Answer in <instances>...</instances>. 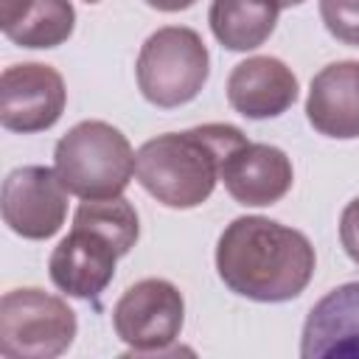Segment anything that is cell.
Masks as SVG:
<instances>
[{
  "label": "cell",
  "instance_id": "5",
  "mask_svg": "<svg viewBox=\"0 0 359 359\" xmlns=\"http://www.w3.org/2000/svg\"><path fill=\"white\" fill-rule=\"evenodd\" d=\"M135 76L149 104L174 109L202 93L210 76V56L194 28L165 25L140 45Z\"/></svg>",
  "mask_w": 359,
  "mask_h": 359
},
{
  "label": "cell",
  "instance_id": "14",
  "mask_svg": "<svg viewBox=\"0 0 359 359\" xmlns=\"http://www.w3.org/2000/svg\"><path fill=\"white\" fill-rule=\"evenodd\" d=\"M278 11L275 0H213L208 22L227 50H255L272 36Z\"/></svg>",
  "mask_w": 359,
  "mask_h": 359
},
{
  "label": "cell",
  "instance_id": "3",
  "mask_svg": "<svg viewBox=\"0 0 359 359\" xmlns=\"http://www.w3.org/2000/svg\"><path fill=\"white\" fill-rule=\"evenodd\" d=\"M140 236V222L129 199H84L76 208L70 233L53 247L48 275L59 292L79 300H98L115 278V264Z\"/></svg>",
  "mask_w": 359,
  "mask_h": 359
},
{
  "label": "cell",
  "instance_id": "15",
  "mask_svg": "<svg viewBox=\"0 0 359 359\" xmlns=\"http://www.w3.org/2000/svg\"><path fill=\"white\" fill-rule=\"evenodd\" d=\"M76 8L70 0H28L22 14L3 34L22 48H56L70 39Z\"/></svg>",
  "mask_w": 359,
  "mask_h": 359
},
{
  "label": "cell",
  "instance_id": "6",
  "mask_svg": "<svg viewBox=\"0 0 359 359\" xmlns=\"http://www.w3.org/2000/svg\"><path fill=\"white\" fill-rule=\"evenodd\" d=\"M76 328V311L42 289H11L0 300V353L6 359H53L73 345Z\"/></svg>",
  "mask_w": 359,
  "mask_h": 359
},
{
  "label": "cell",
  "instance_id": "10",
  "mask_svg": "<svg viewBox=\"0 0 359 359\" xmlns=\"http://www.w3.org/2000/svg\"><path fill=\"white\" fill-rule=\"evenodd\" d=\"M219 180L238 205L266 208L280 202L292 191L294 168L283 149L247 140L244 146L227 154Z\"/></svg>",
  "mask_w": 359,
  "mask_h": 359
},
{
  "label": "cell",
  "instance_id": "19",
  "mask_svg": "<svg viewBox=\"0 0 359 359\" xmlns=\"http://www.w3.org/2000/svg\"><path fill=\"white\" fill-rule=\"evenodd\" d=\"M280 8H292V6H300V3H306V0H275Z\"/></svg>",
  "mask_w": 359,
  "mask_h": 359
},
{
  "label": "cell",
  "instance_id": "1",
  "mask_svg": "<svg viewBox=\"0 0 359 359\" xmlns=\"http://www.w3.org/2000/svg\"><path fill=\"white\" fill-rule=\"evenodd\" d=\"M317 266L306 233L266 216L233 219L216 244L222 283L255 303H286L303 294Z\"/></svg>",
  "mask_w": 359,
  "mask_h": 359
},
{
  "label": "cell",
  "instance_id": "4",
  "mask_svg": "<svg viewBox=\"0 0 359 359\" xmlns=\"http://www.w3.org/2000/svg\"><path fill=\"white\" fill-rule=\"evenodd\" d=\"M135 149L107 121H81L53 149V168L62 185L79 199L121 196L135 177Z\"/></svg>",
  "mask_w": 359,
  "mask_h": 359
},
{
  "label": "cell",
  "instance_id": "13",
  "mask_svg": "<svg viewBox=\"0 0 359 359\" xmlns=\"http://www.w3.org/2000/svg\"><path fill=\"white\" fill-rule=\"evenodd\" d=\"M306 118L325 137H359V62L325 65L311 79Z\"/></svg>",
  "mask_w": 359,
  "mask_h": 359
},
{
  "label": "cell",
  "instance_id": "8",
  "mask_svg": "<svg viewBox=\"0 0 359 359\" xmlns=\"http://www.w3.org/2000/svg\"><path fill=\"white\" fill-rule=\"evenodd\" d=\"M67 194L56 168H14L3 180V222L22 238L45 241L56 236L67 219Z\"/></svg>",
  "mask_w": 359,
  "mask_h": 359
},
{
  "label": "cell",
  "instance_id": "17",
  "mask_svg": "<svg viewBox=\"0 0 359 359\" xmlns=\"http://www.w3.org/2000/svg\"><path fill=\"white\" fill-rule=\"evenodd\" d=\"M339 241H342L345 255L359 266V196L351 199L342 208V216H339Z\"/></svg>",
  "mask_w": 359,
  "mask_h": 359
},
{
  "label": "cell",
  "instance_id": "7",
  "mask_svg": "<svg viewBox=\"0 0 359 359\" xmlns=\"http://www.w3.org/2000/svg\"><path fill=\"white\" fill-rule=\"evenodd\" d=\"M185 323L182 292L165 278H143L132 283L112 309V325L129 353H168Z\"/></svg>",
  "mask_w": 359,
  "mask_h": 359
},
{
  "label": "cell",
  "instance_id": "20",
  "mask_svg": "<svg viewBox=\"0 0 359 359\" xmlns=\"http://www.w3.org/2000/svg\"><path fill=\"white\" fill-rule=\"evenodd\" d=\"M87 3H98V0H87Z\"/></svg>",
  "mask_w": 359,
  "mask_h": 359
},
{
  "label": "cell",
  "instance_id": "12",
  "mask_svg": "<svg viewBox=\"0 0 359 359\" xmlns=\"http://www.w3.org/2000/svg\"><path fill=\"white\" fill-rule=\"evenodd\" d=\"M227 101L244 118H278L297 101V76L275 56H250L230 70Z\"/></svg>",
  "mask_w": 359,
  "mask_h": 359
},
{
  "label": "cell",
  "instance_id": "2",
  "mask_svg": "<svg viewBox=\"0 0 359 359\" xmlns=\"http://www.w3.org/2000/svg\"><path fill=\"white\" fill-rule=\"evenodd\" d=\"M247 143L233 123H202L146 140L135 154V180L165 208L188 210L210 199L222 163Z\"/></svg>",
  "mask_w": 359,
  "mask_h": 359
},
{
  "label": "cell",
  "instance_id": "11",
  "mask_svg": "<svg viewBox=\"0 0 359 359\" xmlns=\"http://www.w3.org/2000/svg\"><path fill=\"white\" fill-rule=\"evenodd\" d=\"M303 359H359V280L320 297L300 334Z\"/></svg>",
  "mask_w": 359,
  "mask_h": 359
},
{
  "label": "cell",
  "instance_id": "16",
  "mask_svg": "<svg viewBox=\"0 0 359 359\" xmlns=\"http://www.w3.org/2000/svg\"><path fill=\"white\" fill-rule=\"evenodd\" d=\"M320 17L334 39L359 48V0H320Z\"/></svg>",
  "mask_w": 359,
  "mask_h": 359
},
{
  "label": "cell",
  "instance_id": "18",
  "mask_svg": "<svg viewBox=\"0 0 359 359\" xmlns=\"http://www.w3.org/2000/svg\"><path fill=\"white\" fill-rule=\"evenodd\" d=\"M143 3L151 6V8H157V11H185L196 0H143Z\"/></svg>",
  "mask_w": 359,
  "mask_h": 359
},
{
  "label": "cell",
  "instance_id": "9",
  "mask_svg": "<svg viewBox=\"0 0 359 359\" xmlns=\"http://www.w3.org/2000/svg\"><path fill=\"white\" fill-rule=\"evenodd\" d=\"M65 104V79L50 65L22 62L6 67L0 76V123L8 132H45L62 118Z\"/></svg>",
  "mask_w": 359,
  "mask_h": 359
}]
</instances>
